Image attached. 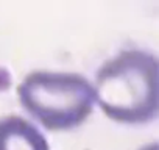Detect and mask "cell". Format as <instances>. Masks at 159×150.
<instances>
[{"instance_id": "1", "label": "cell", "mask_w": 159, "mask_h": 150, "mask_svg": "<svg viewBox=\"0 0 159 150\" xmlns=\"http://www.w3.org/2000/svg\"><path fill=\"white\" fill-rule=\"evenodd\" d=\"M95 103L112 120L143 124L156 117L159 105L157 58L140 49L119 52L105 61L92 83Z\"/></svg>"}, {"instance_id": "2", "label": "cell", "mask_w": 159, "mask_h": 150, "mask_svg": "<svg viewBox=\"0 0 159 150\" xmlns=\"http://www.w3.org/2000/svg\"><path fill=\"white\" fill-rule=\"evenodd\" d=\"M24 110L50 131L81 125L94 110L92 83L80 73L34 70L17 86Z\"/></svg>"}, {"instance_id": "3", "label": "cell", "mask_w": 159, "mask_h": 150, "mask_svg": "<svg viewBox=\"0 0 159 150\" xmlns=\"http://www.w3.org/2000/svg\"><path fill=\"white\" fill-rule=\"evenodd\" d=\"M0 150H50L34 124L20 116L0 119Z\"/></svg>"}, {"instance_id": "4", "label": "cell", "mask_w": 159, "mask_h": 150, "mask_svg": "<svg viewBox=\"0 0 159 150\" xmlns=\"http://www.w3.org/2000/svg\"><path fill=\"white\" fill-rule=\"evenodd\" d=\"M140 150H157V145L156 144H150V145H147V147H143Z\"/></svg>"}]
</instances>
